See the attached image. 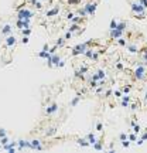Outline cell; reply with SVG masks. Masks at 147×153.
Listing matches in <instances>:
<instances>
[{
	"instance_id": "12",
	"label": "cell",
	"mask_w": 147,
	"mask_h": 153,
	"mask_svg": "<svg viewBox=\"0 0 147 153\" xmlns=\"http://www.w3.org/2000/svg\"><path fill=\"white\" fill-rule=\"evenodd\" d=\"M78 143L81 145V146H89V142H88L86 139H79Z\"/></svg>"
},
{
	"instance_id": "6",
	"label": "cell",
	"mask_w": 147,
	"mask_h": 153,
	"mask_svg": "<svg viewBox=\"0 0 147 153\" xmlns=\"http://www.w3.org/2000/svg\"><path fill=\"white\" fill-rule=\"evenodd\" d=\"M1 33H3L4 35H10V34H11V27H10L9 24H6V26L3 27V30H1Z\"/></svg>"
},
{
	"instance_id": "2",
	"label": "cell",
	"mask_w": 147,
	"mask_h": 153,
	"mask_svg": "<svg viewBox=\"0 0 147 153\" xmlns=\"http://www.w3.org/2000/svg\"><path fill=\"white\" fill-rule=\"evenodd\" d=\"M83 10H85V13L89 14V16H93L96 11V3H88V4L83 6Z\"/></svg>"
},
{
	"instance_id": "22",
	"label": "cell",
	"mask_w": 147,
	"mask_h": 153,
	"mask_svg": "<svg viewBox=\"0 0 147 153\" xmlns=\"http://www.w3.org/2000/svg\"><path fill=\"white\" fill-rule=\"evenodd\" d=\"M96 129H98V132H100L103 129V125H102V123H98V125H96Z\"/></svg>"
},
{
	"instance_id": "25",
	"label": "cell",
	"mask_w": 147,
	"mask_h": 153,
	"mask_svg": "<svg viewBox=\"0 0 147 153\" xmlns=\"http://www.w3.org/2000/svg\"><path fill=\"white\" fill-rule=\"evenodd\" d=\"M71 37H72V33H69V31H68V33L65 34V38H67V40H69Z\"/></svg>"
},
{
	"instance_id": "18",
	"label": "cell",
	"mask_w": 147,
	"mask_h": 153,
	"mask_svg": "<svg viewBox=\"0 0 147 153\" xmlns=\"http://www.w3.org/2000/svg\"><path fill=\"white\" fill-rule=\"evenodd\" d=\"M116 24H117V23H116V20L113 18V20H112V23H110V30H113V28H116Z\"/></svg>"
},
{
	"instance_id": "31",
	"label": "cell",
	"mask_w": 147,
	"mask_h": 153,
	"mask_svg": "<svg viewBox=\"0 0 147 153\" xmlns=\"http://www.w3.org/2000/svg\"><path fill=\"white\" fill-rule=\"evenodd\" d=\"M48 50H50V47H48V44H45L44 48H43V51H48Z\"/></svg>"
},
{
	"instance_id": "21",
	"label": "cell",
	"mask_w": 147,
	"mask_h": 153,
	"mask_svg": "<svg viewBox=\"0 0 147 153\" xmlns=\"http://www.w3.org/2000/svg\"><path fill=\"white\" fill-rule=\"evenodd\" d=\"M23 34H24V35H30L31 34V30H30V28H28V30L26 28V30H23Z\"/></svg>"
},
{
	"instance_id": "15",
	"label": "cell",
	"mask_w": 147,
	"mask_h": 153,
	"mask_svg": "<svg viewBox=\"0 0 147 153\" xmlns=\"http://www.w3.org/2000/svg\"><path fill=\"white\" fill-rule=\"evenodd\" d=\"M6 143H9V139H7V136H3L1 140H0V145L3 146V145H6Z\"/></svg>"
},
{
	"instance_id": "26",
	"label": "cell",
	"mask_w": 147,
	"mask_h": 153,
	"mask_svg": "<svg viewBox=\"0 0 147 153\" xmlns=\"http://www.w3.org/2000/svg\"><path fill=\"white\" fill-rule=\"evenodd\" d=\"M27 43H28V37L26 35V37H23V44H27Z\"/></svg>"
},
{
	"instance_id": "3",
	"label": "cell",
	"mask_w": 147,
	"mask_h": 153,
	"mask_svg": "<svg viewBox=\"0 0 147 153\" xmlns=\"http://www.w3.org/2000/svg\"><path fill=\"white\" fill-rule=\"evenodd\" d=\"M130 9H132L133 13H143V11H146V7H143L140 3H133L130 6Z\"/></svg>"
},
{
	"instance_id": "32",
	"label": "cell",
	"mask_w": 147,
	"mask_h": 153,
	"mask_svg": "<svg viewBox=\"0 0 147 153\" xmlns=\"http://www.w3.org/2000/svg\"><path fill=\"white\" fill-rule=\"evenodd\" d=\"M120 139H122V140H125V139H127V136H126L125 133H122V135H120Z\"/></svg>"
},
{
	"instance_id": "7",
	"label": "cell",
	"mask_w": 147,
	"mask_h": 153,
	"mask_svg": "<svg viewBox=\"0 0 147 153\" xmlns=\"http://www.w3.org/2000/svg\"><path fill=\"white\" fill-rule=\"evenodd\" d=\"M57 111V105L55 104H51V105L48 106V109H47V112L48 114H54V112H55Z\"/></svg>"
},
{
	"instance_id": "20",
	"label": "cell",
	"mask_w": 147,
	"mask_h": 153,
	"mask_svg": "<svg viewBox=\"0 0 147 153\" xmlns=\"http://www.w3.org/2000/svg\"><path fill=\"white\" fill-rule=\"evenodd\" d=\"M122 145H123V148H129V140L125 139L123 142H122Z\"/></svg>"
},
{
	"instance_id": "16",
	"label": "cell",
	"mask_w": 147,
	"mask_h": 153,
	"mask_svg": "<svg viewBox=\"0 0 147 153\" xmlns=\"http://www.w3.org/2000/svg\"><path fill=\"white\" fill-rule=\"evenodd\" d=\"M34 7H35V9H41V7H43V3L37 0V1H35V3H34Z\"/></svg>"
},
{
	"instance_id": "5",
	"label": "cell",
	"mask_w": 147,
	"mask_h": 153,
	"mask_svg": "<svg viewBox=\"0 0 147 153\" xmlns=\"http://www.w3.org/2000/svg\"><path fill=\"white\" fill-rule=\"evenodd\" d=\"M136 78H139V79L144 78V67H139L136 70Z\"/></svg>"
},
{
	"instance_id": "10",
	"label": "cell",
	"mask_w": 147,
	"mask_h": 153,
	"mask_svg": "<svg viewBox=\"0 0 147 153\" xmlns=\"http://www.w3.org/2000/svg\"><path fill=\"white\" fill-rule=\"evenodd\" d=\"M58 13V7H55V9H52V10H50L47 13V17H51V16H55V14Z\"/></svg>"
},
{
	"instance_id": "19",
	"label": "cell",
	"mask_w": 147,
	"mask_h": 153,
	"mask_svg": "<svg viewBox=\"0 0 147 153\" xmlns=\"http://www.w3.org/2000/svg\"><path fill=\"white\" fill-rule=\"evenodd\" d=\"M79 99H81V98H79V96H76V98H75V99H74L72 102H71V104H72V106H75V105H76V104L79 102Z\"/></svg>"
},
{
	"instance_id": "17",
	"label": "cell",
	"mask_w": 147,
	"mask_h": 153,
	"mask_svg": "<svg viewBox=\"0 0 147 153\" xmlns=\"http://www.w3.org/2000/svg\"><path fill=\"white\" fill-rule=\"evenodd\" d=\"M93 146H95L96 150H102V149H103V146H102L100 143H93Z\"/></svg>"
},
{
	"instance_id": "33",
	"label": "cell",
	"mask_w": 147,
	"mask_h": 153,
	"mask_svg": "<svg viewBox=\"0 0 147 153\" xmlns=\"http://www.w3.org/2000/svg\"><path fill=\"white\" fill-rule=\"evenodd\" d=\"M27 1H30L31 4H34V3H35V1H37V0H27Z\"/></svg>"
},
{
	"instance_id": "14",
	"label": "cell",
	"mask_w": 147,
	"mask_h": 153,
	"mask_svg": "<svg viewBox=\"0 0 147 153\" xmlns=\"http://www.w3.org/2000/svg\"><path fill=\"white\" fill-rule=\"evenodd\" d=\"M65 44V38H58L57 41V47H61V45H64Z\"/></svg>"
},
{
	"instance_id": "28",
	"label": "cell",
	"mask_w": 147,
	"mask_h": 153,
	"mask_svg": "<svg viewBox=\"0 0 147 153\" xmlns=\"http://www.w3.org/2000/svg\"><path fill=\"white\" fill-rule=\"evenodd\" d=\"M140 1V4L143 6V7H146V0H139Z\"/></svg>"
},
{
	"instance_id": "23",
	"label": "cell",
	"mask_w": 147,
	"mask_h": 153,
	"mask_svg": "<svg viewBox=\"0 0 147 153\" xmlns=\"http://www.w3.org/2000/svg\"><path fill=\"white\" fill-rule=\"evenodd\" d=\"M134 132H136V133H139V132H140V126H139V125H134Z\"/></svg>"
},
{
	"instance_id": "8",
	"label": "cell",
	"mask_w": 147,
	"mask_h": 153,
	"mask_svg": "<svg viewBox=\"0 0 147 153\" xmlns=\"http://www.w3.org/2000/svg\"><path fill=\"white\" fill-rule=\"evenodd\" d=\"M88 140H89V145L96 143V139H95V136H93V133H89V135H88Z\"/></svg>"
},
{
	"instance_id": "4",
	"label": "cell",
	"mask_w": 147,
	"mask_h": 153,
	"mask_svg": "<svg viewBox=\"0 0 147 153\" xmlns=\"http://www.w3.org/2000/svg\"><path fill=\"white\" fill-rule=\"evenodd\" d=\"M16 43H17V40L14 38L13 35H7V38H6V47H11Z\"/></svg>"
},
{
	"instance_id": "24",
	"label": "cell",
	"mask_w": 147,
	"mask_h": 153,
	"mask_svg": "<svg viewBox=\"0 0 147 153\" xmlns=\"http://www.w3.org/2000/svg\"><path fill=\"white\" fill-rule=\"evenodd\" d=\"M3 136H6V131L4 129H0V138H3Z\"/></svg>"
},
{
	"instance_id": "13",
	"label": "cell",
	"mask_w": 147,
	"mask_h": 153,
	"mask_svg": "<svg viewBox=\"0 0 147 153\" xmlns=\"http://www.w3.org/2000/svg\"><path fill=\"white\" fill-rule=\"evenodd\" d=\"M79 28V26L78 24H72V26L69 27V33H74V31H76Z\"/></svg>"
},
{
	"instance_id": "1",
	"label": "cell",
	"mask_w": 147,
	"mask_h": 153,
	"mask_svg": "<svg viewBox=\"0 0 147 153\" xmlns=\"http://www.w3.org/2000/svg\"><path fill=\"white\" fill-rule=\"evenodd\" d=\"M33 16H34V13H33L30 9H27V7L20 9L17 11V20H30Z\"/></svg>"
},
{
	"instance_id": "30",
	"label": "cell",
	"mask_w": 147,
	"mask_h": 153,
	"mask_svg": "<svg viewBox=\"0 0 147 153\" xmlns=\"http://www.w3.org/2000/svg\"><path fill=\"white\" fill-rule=\"evenodd\" d=\"M129 139L130 140H136V135H129Z\"/></svg>"
},
{
	"instance_id": "9",
	"label": "cell",
	"mask_w": 147,
	"mask_h": 153,
	"mask_svg": "<svg viewBox=\"0 0 147 153\" xmlns=\"http://www.w3.org/2000/svg\"><path fill=\"white\" fill-rule=\"evenodd\" d=\"M126 26H127V24H126L125 21H122V23H119V24H116V28H117V30H122V31H123L126 28Z\"/></svg>"
},
{
	"instance_id": "29",
	"label": "cell",
	"mask_w": 147,
	"mask_h": 153,
	"mask_svg": "<svg viewBox=\"0 0 147 153\" xmlns=\"http://www.w3.org/2000/svg\"><path fill=\"white\" fill-rule=\"evenodd\" d=\"M115 95H116V96H119V98H120V96H122V92H120V91H115Z\"/></svg>"
},
{
	"instance_id": "27",
	"label": "cell",
	"mask_w": 147,
	"mask_h": 153,
	"mask_svg": "<svg viewBox=\"0 0 147 153\" xmlns=\"http://www.w3.org/2000/svg\"><path fill=\"white\" fill-rule=\"evenodd\" d=\"M119 43H120L122 45H125V44H126V41H125V38H120V37H119Z\"/></svg>"
},
{
	"instance_id": "11",
	"label": "cell",
	"mask_w": 147,
	"mask_h": 153,
	"mask_svg": "<svg viewBox=\"0 0 147 153\" xmlns=\"http://www.w3.org/2000/svg\"><path fill=\"white\" fill-rule=\"evenodd\" d=\"M51 55V54L48 53V51H41V53H38V57H41V58H48Z\"/></svg>"
}]
</instances>
